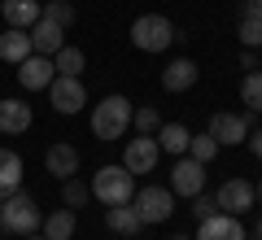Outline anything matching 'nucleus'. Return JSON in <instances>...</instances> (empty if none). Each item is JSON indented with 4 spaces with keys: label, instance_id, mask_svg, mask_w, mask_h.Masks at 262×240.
Wrapping results in <instances>:
<instances>
[{
    "label": "nucleus",
    "instance_id": "72a5a7b5",
    "mask_svg": "<svg viewBox=\"0 0 262 240\" xmlns=\"http://www.w3.org/2000/svg\"><path fill=\"white\" fill-rule=\"evenodd\" d=\"M249 13H262V0H253V9H249Z\"/></svg>",
    "mask_w": 262,
    "mask_h": 240
},
{
    "label": "nucleus",
    "instance_id": "473e14b6",
    "mask_svg": "<svg viewBox=\"0 0 262 240\" xmlns=\"http://www.w3.org/2000/svg\"><path fill=\"white\" fill-rule=\"evenodd\" d=\"M253 240H262V219H258V223H253Z\"/></svg>",
    "mask_w": 262,
    "mask_h": 240
},
{
    "label": "nucleus",
    "instance_id": "dca6fc26",
    "mask_svg": "<svg viewBox=\"0 0 262 240\" xmlns=\"http://www.w3.org/2000/svg\"><path fill=\"white\" fill-rule=\"evenodd\" d=\"M0 13H5V27L31 31L35 18L44 13V5H39V0H0Z\"/></svg>",
    "mask_w": 262,
    "mask_h": 240
},
{
    "label": "nucleus",
    "instance_id": "2eb2a0df",
    "mask_svg": "<svg viewBox=\"0 0 262 240\" xmlns=\"http://www.w3.org/2000/svg\"><path fill=\"white\" fill-rule=\"evenodd\" d=\"M31 131V105L9 96V101H0V136H22Z\"/></svg>",
    "mask_w": 262,
    "mask_h": 240
},
{
    "label": "nucleus",
    "instance_id": "20e7f679",
    "mask_svg": "<svg viewBox=\"0 0 262 240\" xmlns=\"http://www.w3.org/2000/svg\"><path fill=\"white\" fill-rule=\"evenodd\" d=\"M39 223H44V214H39V205L31 201L22 188H18L13 197H5V201H0V227L18 231V236H35Z\"/></svg>",
    "mask_w": 262,
    "mask_h": 240
},
{
    "label": "nucleus",
    "instance_id": "c9c22d12",
    "mask_svg": "<svg viewBox=\"0 0 262 240\" xmlns=\"http://www.w3.org/2000/svg\"><path fill=\"white\" fill-rule=\"evenodd\" d=\"M27 240H44V236H27Z\"/></svg>",
    "mask_w": 262,
    "mask_h": 240
},
{
    "label": "nucleus",
    "instance_id": "a211bd4d",
    "mask_svg": "<svg viewBox=\"0 0 262 240\" xmlns=\"http://www.w3.org/2000/svg\"><path fill=\"white\" fill-rule=\"evenodd\" d=\"M31 53H35V48H31V31H18V27H5V35H0V61H9V66H18V61H27Z\"/></svg>",
    "mask_w": 262,
    "mask_h": 240
},
{
    "label": "nucleus",
    "instance_id": "f704fd0d",
    "mask_svg": "<svg viewBox=\"0 0 262 240\" xmlns=\"http://www.w3.org/2000/svg\"><path fill=\"white\" fill-rule=\"evenodd\" d=\"M253 192H258V201H262V184H258V188H253Z\"/></svg>",
    "mask_w": 262,
    "mask_h": 240
},
{
    "label": "nucleus",
    "instance_id": "cd10ccee",
    "mask_svg": "<svg viewBox=\"0 0 262 240\" xmlns=\"http://www.w3.org/2000/svg\"><path fill=\"white\" fill-rule=\"evenodd\" d=\"M131 122L140 127V136H158V127H162V114L153 110V105H144V110H131Z\"/></svg>",
    "mask_w": 262,
    "mask_h": 240
},
{
    "label": "nucleus",
    "instance_id": "6e6552de",
    "mask_svg": "<svg viewBox=\"0 0 262 240\" xmlns=\"http://www.w3.org/2000/svg\"><path fill=\"white\" fill-rule=\"evenodd\" d=\"M57 79V66H53V57H44V53H31L27 61H18V83L27 88V92H44L48 83Z\"/></svg>",
    "mask_w": 262,
    "mask_h": 240
},
{
    "label": "nucleus",
    "instance_id": "423d86ee",
    "mask_svg": "<svg viewBox=\"0 0 262 240\" xmlns=\"http://www.w3.org/2000/svg\"><path fill=\"white\" fill-rule=\"evenodd\" d=\"M131 205H136V214L144 223H166L175 214V192L170 188H144V192L131 197Z\"/></svg>",
    "mask_w": 262,
    "mask_h": 240
},
{
    "label": "nucleus",
    "instance_id": "4c0bfd02",
    "mask_svg": "<svg viewBox=\"0 0 262 240\" xmlns=\"http://www.w3.org/2000/svg\"><path fill=\"white\" fill-rule=\"evenodd\" d=\"M245 240H249V236H245Z\"/></svg>",
    "mask_w": 262,
    "mask_h": 240
},
{
    "label": "nucleus",
    "instance_id": "6ab92c4d",
    "mask_svg": "<svg viewBox=\"0 0 262 240\" xmlns=\"http://www.w3.org/2000/svg\"><path fill=\"white\" fill-rule=\"evenodd\" d=\"M105 227L114 231V236H136V231L144 227V219L140 214H136V205H110V210H105Z\"/></svg>",
    "mask_w": 262,
    "mask_h": 240
},
{
    "label": "nucleus",
    "instance_id": "f03ea898",
    "mask_svg": "<svg viewBox=\"0 0 262 240\" xmlns=\"http://www.w3.org/2000/svg\"><path fill=\"white\" fill-rule=\"evenodd\" d=\"M131 44L140 48V53H166L175 44V22L166 13H140V18L131 22Z\"/></svg>",
    "mask_w": 262,
    "mask_h": 240
},
{
    "label": "nucleus",
    "instance_id": "0eeeda50",
    "mask_svg": "<svg viewBox=\"0 0 262 240\" xmlns=\"http://www.w3.org/2000/svg\"><path fill=\"white\" fill-rule=\"evenodd\" d=\"M170 192L175 197H188V201H192L196 192H206V166H201V162H196V157H179L175 162V170H170Z\"/></svg>",
    "mask_w": 262,
    "mask_h": 240
},
{
    "label": "nucleus",
    "instance_id": "2f4dec72",
    "mask_svg": "<svg viewBox=\"0 0 262 240\" xmlns=\"http://www.w3.org/2000/svg\"><path fill=\"white\" fill-rule=\"evenodd\" d=\"M241 66H245V70H258V57H253V48H245V57H241Z\"/></svg>",
    "mask_w": 262,
    "mask_h": 240
},
{
    "label": "nucleus",
    "instance_id": "1a4fd4ad",
    "mask_svg": "<svg viewBox=\"0 0 262 240\" xmlns=\"http://www.w3.org/2000/svg\"><path fill=\"white\" fill-rule=\"evenodd\" d=\"M253 197H258V192H253V184L236 175V179H227V184L219 188L214 201H219V210H223V214H236V219H241L245 210H253Z\"/></svg>",
    "mask_w": 262,
    "mask_h": 240
},
{
    "label": "nucleus",
    "instance_id": "f3484780",
    "mask_svg": "<svg viewBox=\"0 0 262 240\" xmlns=\"http://www.w3.org/2000/svg\"><path fill=\"white\" fill-rule=\"evenodd\" d=\"M61 44H66V31L57 27V22H48L44 13H39V18H35V27H31V48H35V53H44V57H53Z\"/></svg>",
    "mask_w": 262,
    "mask_h": 240
},
{
    "label": "nucleus",
    "instance_id": "9b49d317",
    "mask_svg": "<svg viewBox=\"0 0 262 240\" xmlns=\"http://www.w3.org/2000/svg\"><path fill=\"white\" fill-rule=\"evenodd\" d=\"M210 136L219 140V148L245 144V140H249V118H245V114H214V118H210Z\"/></svg>",
    "mask_w": 262,
    "mask_h": 240
},
{
    "label": "nucleus",
    "instance_id": "4be33fe9",
    "mask_svg": "<svg viewBox=\"0 0 262 240\" xmlns=\"http://www.w3.org/2000/svg\"><path fill=\"white\" fill-rule=\"evenodd\" d=\"M75 236V210L66 205V210H53L44 219V240H70Z\"/></svg>",
    "mask_w": 262,
    "mask_h": 240
},
{
    "label": "nucleus",
    "instance_id": "b1692460",
    "mask_svg": "<svg viewBox=\"0 0 262 240\" xmlns=\"http://www.w3.org/2000/svg\"><path fill=\"white\" fill-rule=\"evenodd\" d=\"M241 101L249 105L253 114H262V70H249L241 79Z\"/></svg>",
    "mask_w": 262,
    "mask_h": 240
},
{
    "label": "nucleus",
    "instance_id": "f8f14e48",
    "mask_svg": "<svg viewBox=\"0 0 262 240\" xmlns=\"http://www.w3.org/2000/svg\"><path fill=\"white\" fill-rule=\"evenodd\" d=\"M196 240H245V227L236 214H210L196 227Z\"/></svg>",
    "mask_w": 262,
    "mask_h": 240
},
{
    "label": "nucleus",
    "instance_id": "393cba45",
    "mask_svg": "<svg viewBox=\"0 0 262 240\" xmlns=\"http://www.w3.org/2000/svg\"><path fill=\"white\" fill-rule=\"evenodd\" d=\"M214 153H219V140L210 136V131H201V136H192V140H188V157H196L201 166H206V162H210Z\"/></svg>",
    "mask_w": 262,
    "mask_h": 240
},
{
    "label": "nucleus",
    "instance_id": "9d476101",
    "mask_svg": "<svg viewBox=\"0 0 262 240\" xmlns=\"http://www.w3.org/2000/svg\"><path fill=\"white\" fill-rule=\"evenodd\" d=\"M158 157H162L158 140H153V136H140V140H127V157H122V166H127L131 175H149V170L158 166Z\"/></svg>",
    "mask_w": 262,
    "mask_h": 240
},
{
    "label": "nucleus",
    "instance_id": "a878e982",
    "mask_svg": "<svg viewBox=\"0 0 262 240\" xmlns=\"http://www.w3.org/2000/svg\"><path fill=\"white\" fill-rule=\"evenodd\" d=\"M88 197H92V188H83L79 179H61V201L70 205V210H83Z\"/></svg>",
    "mask_w": 262,
    "mask_h": 240
},
{
    "label": "nucleus",
    "instance_id": "c85d7f7f",
    "mask_svg": "<svg viewBox=\"0 0 262 240\" xmlns=\"http://www.w3.org/2000/svg\"><path fill=\"white\" fill-rule=\"evenodd\" d=\"M44 18L48 22H57V27H70V22H75V5H66V0H48V5H44Z\"/></svg>",
    "mask_w": 262,
    "mask_h": 240
},
{
    "label": "nucleus",
    "instance_id": "f257e3e1",
    "mask_svg": "<svg viewBox=\"0 0 262 240\" xmlns=\"http://www.w3.org/2000/svg\"><path fill=\"white\" fill-rule=\"evenodd\" d=\"M131 127V101L118 92H110L101 105L92 110V136L105 140V144H114V140H122Z\"/></svg>",
    "mask_w": 262,
    "mask_h": 240
},
{
    "label": "nucleus",
    "instance_id": "7c9ffc66",
    "mask_svg": "<svg viewBox=\"0 0 262 240\" xmlns=\"http://www.w3.org/2000/svg\"><path fill=\"white\" fill-rule=\"evenodd\" d=\"M245 144H249V148H253V157H258V162H262V127H258V131H253V136H249V140H245Z\"/></svg>",
    "mask_w": 262,
    "mask_h": 240
},
{
    "label": "nucleus",
    "instance_id": "aec40b11",
    "mask_svg": "<svg viewBox=\"0 0 262 240\" xmlns=\"http://www.w3.org/2000/svg\"><path fill=\"white\" fill-rule=\"evenodd\" d=\"M22 188V157L13 148H0V201Z\"/></svg>",
    "mask_w": 262,
    "mask_h": 240
},
{
    "label": "nucleus",
    "instance_id": "e433bc0d",
    "mask_svg": "<svg viewBox=\"0 0 262 240\" xmlns=\"http://www.w3.org/2000/svg\"><path fill=\"white\" fill-rule=\"evenodd\" d=\"M175 240H188V236H175Z\"/></svg>",
    "mask_w": 262,
    "mask_h": 240
},
{
    "label": "nucleus",
    "instance_id": "bb28decb",
    "mask_svg": "<svg viewBox=\"0 0 262 240\" xmlns=\"http://www.w3.org/2000/svg\"><path fill=\"white\" fill-rule=\"evenodd\" d=\"M241 44L245 48H258L262 44V13H245V18H241Z\"/></svg>",
    "mask_w": 262,
    "mask_h": 240
},
{
    "label": "nucleus",
    "instance_id": "ddd939ff",
    "mask_svg": "<svg viewBox=\"0 0 262 240\" xmlns=\"http://www.w3.org/2000/svg\"><path fill=\"white\" fill-rule=\"evenodd\" d=\"M44 166H48V175H57V179H75L79 175V148L66 144V140H57L44 153Z\"/></svg>",
    "mask_w": 262,
    "mask_h": 240
},
{
    "label": "nucleus",
    "instance_id": "412c9836",
    "mask_svg": "<svg viewBox=\"0 0 262 240\" xmlns=\"http://www.w3.org/2000/svg\"><path fill=\"white\" fill-rule=\"evenodd\" d=\"M153 140H158V148H162V153H175V157H184V153H188V140H192V131H188L184 122H162Z\"/></svg>",
    "mask_w": 262,
    "mask_h": 240
},
{
    "label": "nucleus",
    "instance_id": "39448f33",
    "mask_svg": "<svg viewBox=\"0 0 262 240\" xmlns=\"http://www.w3.org/2000/svg\"><path fill=\"white\" fill-rule=\"evenodd\" d=\"M48 101H53L57 114H79V110L88 105L83 79H75V74H57L53 83H48Z\"/></svg>",
    "mask_w": 262,
    "mask_h": 240
},
{
    "label": "nucleus",
    "instance_id": "5701e85b",
    "mask_svg": "<svg viewBox=\"0 0 262 240\" xmlns=\"http://www.w3.org/2000/svg\"><path fill=\"white\" fill-rule=\"evenodd\" d=\"M53 66H57V74H75V79H79V74H83V66H88V57L79 53V48L61 44V48L53 53Z\"/></svg>",
    "mask_w": 262,
    "mask_h": 240
},
{
    "label": "nucleus",
    "instance_id": "4468645a",
    "mask_svg": "<svg viewBox=\"0 0 262 240\" xmlns=\"http://www.w3.org/2000/svg\"><path fill=\"white\" fill-rule=\"evenodd\" d=\"M196 79H201V66L188 61V57H179V61H170L162 70V88L166 92H188V88H196Z\"/></svg>",
    "mask_w": 262,
    "mask_h": 240
},
{
    "label": "nucleus",
    "instance_id": "7ed1b4c3",
    "mask_svg": "<svg viewBox=\"0 0 262 240\" xmlns=\"http://www.w3.org/2000/svg\"><path fill=\"white\" fill-rule=\"evenodd\" d=\"M92 197L105 205H127L136 197V175L127 166H101L92 175Z\"/></svg>",
    "mask_w": 262,
    "mask_h": 240
},
{
    "label": "nucleus",
    "instance_id": "c756f323",
    "mask_svg": "<svg viewBox=\"0 0 262 240\" xmlns=\"http://www.w3.org/2000/svg\"><path fill=\"white\" fill-rule=\"evenodd\" d=\"M192 214H196V223L210 219V214H219V201H214V197H206V192H196L192 197Z\"/></svg>",
    "mask_w": 262,
    "mask_h": 240
}]
</instances>
